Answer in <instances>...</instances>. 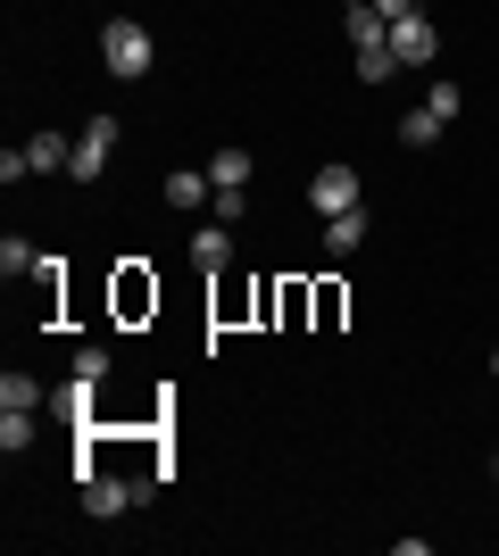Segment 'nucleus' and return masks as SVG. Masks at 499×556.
<instances>
[{
  "label": "nucleus",
  "instance_id": "nucleus-7",
  "mask_svg": "<svg viewBox=\"0 0 499 556\" xmlns=\"http://www.w3.org/2000/svg\"><path fill=\"white\" fill-rule=\"evenodd\" d=\"M25 166H34V175H67V166H75V141L67 134H34V141H25Z\"/></svg>",
  "mask_w": 499,
  "mask_h": 556
},
{
  "label": "nucleus",
  "instance_id": "nucleus-14",
  "mask_svg": "<svg viewBox=\"0 0 499 556\" xmlns=\"http://www.w3.org/2000/svg\"><path fill=\"white\" fill-rule=\"evenodd\" d=\"M34 266H42V250H34V241H17V232H9V241H0V275L17 282V275H34Z\"/></svg>",
  "mask_w": 499,
  "mask_h": 556
},
{
  "label": "nucleus",
  "instance_id": "nucleus-10",
  "mask_svg": "<svg viewBox=\"0 0 499 556\" xmlns=\"http://www.w3.org/2000/svg\"><path fill=\"white\" fill-rule=\"evenodd\" d=\"M191 266H209V275H216V266H234V232L200 225V232H191Z\"/></svg>",
  "mask_w": 499,
  "mask_h": 556
},
{
  "label": "nucleus",
  "instance_id": "nucleus-13",
  "mask_svg": "<svg viewBox=\"0 0 499 556\" xmlns=\"http://www.w3.org/2000/svg\"><path fill=\"white\" fill-rule=\"evenodd\" d=\"M400 141H408V150H433V141H441V116H433V109H408L400 116Z\"/></svg>",
  "mask_w": 499,
  "mask_h": 556
},
{
  "label": "nucleus",
  "instance_id": "nucleus-15",
  "mask_svg": "<svg viewBox=\"0 0 499 556\" xmlns=\"http://www.w3.org/2000/svg\"><path fill=\"white\" fill-rule=\"evenodd\" d=\"M25 441H34V407H0V448L17 457Z\"/></svg>",
  "mask_w": 499,
  "mask_h": 556
},
{
  "label": "nucleus",
  "instance_id": "nucleus-20",
  "mask_svg": "<svg viewBox=\"0 0 499 556\" xmlns=\"http://www.w3.org/2000/svg\"><path fill=\"white\" fill-rule=\"evenodd\" d=\"M375 9H383L391 25H400V17H416V0H375Z\"/></svg>",
  "mask_w": 499,
  "mask_h": 556
},
{
  "label": "nucleus",
  "instance_id": "nucleus-9",
  "mask_svg": "<svg viewBox=\"0 0 499 556\" xmlns=\"http://www.w3.org/2000/svg\"><path fill=\"white\" fill-rule=\"evenodd\" d=\"M209 184L216 191H250V150H241V141H225V150L209 159Z\"/></svg>",
  "mask_w": 499,
  "mask_h": 556
},
{
  "label": "nucleus",
  "instance_id": "nucleus-3",
  "mask_svg": "<svg viewBox=\"0 0 499 556\" xmlns=\"http://www.w3.org/2000/svg\"><path fill=\"white\" fill-rule=\"evenodd\" d=\"M309 208H316V216L358 208V166H341V159H333V166H316V175H309Z\"/></svg>",
  "mask_w": 499,
  "mask_h": 556
},
{
  "label": "nucleus",
  "instance_id": "nucleus-21",
  "mask_svg": "<svg viewBox=\"0 0 499 556\" xmlns=\"http://www.w3.org/2000/svg\"><path fill=\"white\" fill-rule=\"evenodd\" d=\"M491 374H499V349H491Z\"/></svg>",
  "mask_w": 499,
  "mask_h": 556
},
{
  "label": "nucleus",
  "instance_id": "nucleus-12",
  "mask_svg": "<svg viewBox=\"0 0 499 556\" xmlns=\"http://www.w3.org/2000/svg\"><path fill=\"white\" fill-rule=\"evenodd\" d=\"M358 75H366V84H391V75H400V59H391V34L358 50Z\"/></svg>",
  "mask_w": 499,
  "mask_h": 556
},
{
  "label": "nucleus",
  "instance_id": "nucleus-18",
  "mask_svg": "<svg viewBox=\"0 0 499 556\" xmlns=\"http://www.w3.org/2000/svg\"><path fill=\"white\" fill-rule=\"evenodd\" d=\"M425 109L441 116V125H458V109H466V92H458V84H433V92H425Z\"/></svg>",
  "mask_w": 499,
  "mask_h": 556
},
{
  "label": "nucleus",
  "instance_id": "nucleus-1",
  "mask_svg": "<svg viewBox=\"0 0 499 556\" xmlns=\"http://www.w3.org/2000/svg\"><path fill=\"white\" fill-rule=\"evenodd\" d=\"M84 515H100V523H117L125 507H134V498H150V482L142 473H109V465H92V473H84Z\"/></svg>",
  "mask_w": 499,
  "mask_h": 556
},
{
  "label": "nucleus",
  "instance_id": "nucleus-17",
  "mask_svg": "<svg viewBox=\"0 0 499 556\" xmlns=\"http://www.w3.org/2000/svg\"><path fill=\"white\" fill-rule=\"evenodd\" d=\"M109 366H117L109 341H84V349H75V374H84V382H109Z\"/></svg>",
  "mask_w": 499,
  "mask_h": 556
},
{
  "label": "nucleus",
  "instance_id": "nucleus-8",
  "mask_svg": "<svg viewBox=\"0 0 499 556\" xmlns=\"http://www.w3.org/2000/svg\"><path fill=\"white\" fill-rule=\"evenodd\" d=\"M358 241H366V208L325 216V257H358Z\"/></svg>",
  "mask_w": 499,
  "mask_h": 556
},
{
  "label": "nucleus",
  "instance_id": "nucleus-11",
  "mask_svg": "<svg viewBox=\"0 0 499 556\" xmlns=\"http://www.w3.org/2000/svg\"><path fill=\"white\" fill-rule=\"evenodd\" d=\"M142 307H159V282H150L142 266H125L117 275V316H142Z\"/></svg>",
  "mask_w": 499,
  "mask_h": 556
},
{
  "label": "nucleus",
  "instance_id": "nucleus-4",
  "mask_svg": "<svg viewBox=\"0 0 499 556\" xmlns=\"http://www.w3.org/2000/svg\"><path fill=\"white\" fill-rule=\"evenodd\" d=\"M109 150H117V116H92V125H84V141H75V184H100V175H109Z\"/></svg>",
  "mask_w": 499,
  "mask_h": 556
},
{
  "label": "nucleus",
  "instance_id": "nucleus-5",
  "mask_svg": "<svg viewBox=\"0 0 499 556\" xmlns=\"http://www.w3.org/2000/svg\"><path fill=\"white\" fill-rule=\"evenodd\" d=\"M391 59H400V67H433V59H441L433 17H400V25H391Z\"/></svg>",
  "mask_w": 499,
  "mask_h": 556
},
{
  "label": "nucleus",
  "instance_id": "nucleus-19",
  "mask_svg": "<svg viewBox=\"0 0 499 556\" xmlns=\"http://www.w3.org/2000/svg\"><path fill=\"white\" fill-rule=\"evenodd\" d=\"M34 282H42V300H59V291H67V257H42V266H34Z\"/></svg>",
  "mask_w": 499,
  "mask_h": 556
},
{
  "label": "nucleus",
  "instance_id": "nucleus-16",
  "mask_svg": "<svg viewBox=\"0 0 499 556\" xmlns=\"http://www.w3.org/2000/svg\"><path fill=\"white\" fill-rule=\"evenodd\" d=\"M0 407H42V382L34 374H0Z\"/></svg>",
  "mask_w": 499,
  "mask_h": 556
},
{
  "label": "nucleus",
  "instance_id": "nucleus-2",
  "mask_svg": "<svg viewBox=\"0 0 499 556\" xmlns=\"http://www.w3.org/2000/svg\"><path fill=\"white\" fill-rule=\"evenodd\" d=\"M100 59H109V75H150V25L142 17H109L100 25Z\"/></svg>",
  "mask_w": 499,
  "mask_h": 556
},
{
  "label": "nucleus",
  "instance_id": "nucleus-6",
  "mask_svg": "<svg viewBox=\"0 0 499 556\" xmlns=\"http://www.w3.org/2000/svg\"><path fill=\"white\" fill-rule=\"evenodd\" d=\"M216 184H209V166H175L166 175V208H209Z\"/></svg>",
  "mask_w": 499,
  "mask_h": 556
},
{
  "label": "nucleus",
  "instance_id": "nucleus-22",
  "mask_svg": "<svg viewBox=\"0 0 499 556\" xmlns=\"http://www.w3.org/2000/svg\"><path fill=\"white\" fill-rule=\"evenodd\" d=\"M350 9H366V0H350Z\"/></svg>",
  "mask_w": 499,
  "mask_h": 556
}]
</instances>
